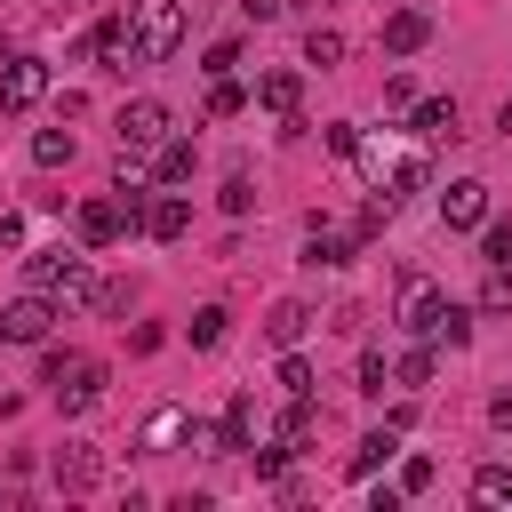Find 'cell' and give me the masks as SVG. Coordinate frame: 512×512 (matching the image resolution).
Returning a JSON list of instances; mask_svg holds the SVG:
<instances>
[{"instance_id":"obj_1","label":"cell","mask_w":512,"mask_h":512,"mask_svg":"<svg viewBox=\"0 0 512 512\" xmlns=\"http://www.w3.org/2000/svg\"><path fill=\"white\" fill-rule=\"evenodd\" d=\"M24 288H40L56 304H88L96 296V264H88V248H32L24 256Z\"/></svg>"},{"instance_id":"obj_2","label":"cell","mask_w":512,"mask_h":512,"mask_svg":"<svg viewBox=\"0 0 512 512\" xmlns=\"http://www.w3.org/2000/svg\"><path fill=\"white\" fill-rule=\"evenodd\" d=\"M40 384H48V400H56L64 416H88V408L104 400V360H88V352H48V360H40Z\"/></svg>"},{"instance_id":"obj_3","label":"cell","mask_w":512,"mask_h":512,"mask_svg":"<svg viewBox=\"0 0 512 512\" xmlns=\"http://www.w3.org/2000/svg\"><path fill=\"white\" fill-rule=\"evenodd\" d=\"M128 40H136V64H168L184 48V0H128Z\"/></svg>"},{"instance_id":"obj_4","label":"cell","mask_w":512,"mask_h":512,"mask_svg":"<svg viewBox=\"0 0 512 512\" xmlns=\"http://www.w3.org/2000/svg\"><path fill=\"white\" fill-rule=\"evenodd\" d=\"M48 328H56V296H40V288H24L0 312V344H48Z\"/></svg>"},{"instance_id":"obj_5","label":"cell","mask_w":512,"mask_h":512,"mask_svg":"<svg viewBox=\"0 0 512 512\" xmlns=\"http://www.w3.org/2000/svg\"><path fill=\"white\" fill-rule=\"evenodd\" d=\"M48 480H56L64 496H88V488L104 480V448H88V440H64V448L48 456Z\"/></svg>"},{"instance_id":"obj_6","label":"cell","mask_w":512,"mask_h":512,"mask_svg":"<svg viewBox=\"0 0 512 512\" xmlns=\"http://www.w3.org/2000/svg\"><path fill=\"white\" fill-rule=\"evenodd\" d=\"M48 96V64L40 56H0V104L8 112H32Z\"/></svg>"},{"instance_id":"obj_7","label":"cell","mask_w":512,"mask_h":512,"mask_svg":"<svg viewBox=\"0 0 512 512\" xmlns=\"http://www.w3.org/2000/svg\"><path fill=\"white\" fill-rule=\"evenodd\" d=\"M112 128H120V144H128V152H152L176 120H168V104H160V96H136V104H120V120H112Z\"/></svg>"},{"instance_id":"obj_8","label":"cell","mask_w":512,"mask_h":512,"mask_svg":"<svg viewBox=\"0 0 512 512\" xmlns=\"http://www.w3.org/2000/svg\"><path fill=\"white\" fill-rule=\"evenodd\" d=\"M440 224H448V232H480V224H488V184H480V176H456V184L440 192Z\"/></svg>"},{"instance_id":"obj_9","label":"cell","mask_w":512,"mask_h":512,"mask_svg":"<svg viewBox=\"0 0 512 512\" xmlns=\"http://www.w3.org/2000/svg\"><path fill=\"white\" fill-rule=\"evenodd\" d=\"M80 248H112L120 232H128V216H120V192H96V200H80Z\"/></svg>"},{"instance_id":"obj_10","label":"cell","mask_w":512,"mask_h":512,"mask_svg":"<svg viewBox=\"0 0 512 512\" xmlns=\"http://www.w3.org/2000/svg\"><path fill=\"white\" fill-rule=\"evenodd\" d=\"M352 256H360V232H352V224H320V216H312V232H304V264H312V272H320V264L336 272V264H352Z\"/></svg>"},{"instance_id":"obj_11","label":"cell","mask_w":512,"mask_h":512,"mask_svg":"<svg viewBox=\"0 0 512 512\" xmlns=\"http://www.w3.org/2000/svg\"><path fill=\"white\" fill-rule=\"evenodd\" d=\"M88 56H96V72H136V40H128V16H104V24L88 32Z\"/></svg>"},{"instance_id":"obj_12","label":"cell","mask_w":512,"mask_h":512,"mask_svg":"<svg viewBox=\"0 0 512 512\" xmlns=\"http://www.w3.org/2000/svg\"><path fill=\"white\" fill-rule=\"evenodd\" d=\"M440 304H448V296H440V288H432L424 272H408V280H400V328H408V336H432Z\"/></svg>"},{"instance_id":"obj_13","label":"cell","mask_w":512,"mask_h":512,"mask_svg":"<svg viewBox=\"0 0 512 512\" xmlns=\"http://www.w3.org/2000/svg\"><path fill=\"white\" fill-rule=\"evenodd\" d=\"M248 448H256V400L232 392L224 416H216V456H248Z\"/></svg>"},{"instance_id":"obj_14","label":"cell","mask_w":512,"mask_h":512,"mask_svg":"<svg viewBox=\"0 0 512 512\" xmlns=\"http://www.w3.org/2000/svg\"><path fill=\"white\" fill-rule=\"evenodd\" d=\"M256 104H264V112H280V120H296V104H304V72H296V64L256 72Z\"/></svg>"},{"instance_id":"obj_15","label":"cell","mask_w":512,"mask_h":512,"mask_svg":"<svg viewBox=\"0 0 512 512\" xmlns=\"http://www.w3.org/2000/svg\"><path fill=\"white\" fill-rule=\"evenodd\" d=\"M408 120H416V136L424 144H456L464 128H456V96H416L408 104Z\"/></svg>"},{"instance_id":"obj_16","label":"cell","mask_w":512,"mask_h":512,"mask_svg":"<svg viewBox=\"0 0 512 512\" xmlns=\"http://www.w3.org/2000/svg\"><path fill=\"white\" fill-rule=\"evenodd\" d=\"M144 232H152V240H184V232H192V200H184V192H152V200H144Z\"/></svg>"},{"instance_id":"obj_17","label":"cell","mask_w":512,"mask_h":512,"mask_svg":"<svg viewBox=\"0 0 512 512\" xmlns=\"http://www.w3.org/2000/svg\"><path fill=\"white\" fill-rule=\"evenodd\" d=\"M392 456H400V424H376V432H360V448L344 456V472H352V480H368V472H384Z\"/></svg>"},{"instance_id":"obj_18","label":"cell","mask_w":512,"mask_h":512,"mask_svg":"<svg viewBox=\"0 0 512 512\" xmlns=\"http://www.w3.org/2000/svg\"><path fill=\"white\" fill-rule=\"evenodd\" d=\"M312 320H320V312H312L304 296H280V304L264 312V336H272V344L288 352V344H304V328H312Z\"/></svg>"},{"instance_id":"obj_19","label":"cell","mask_w":512,"mask_h":512,"mask_svg":"<svg viewBox=\"0 0 512 512\" xmlns=\"http://www.w3.org/2000/svg\"><path fill=\"white\" fill-rule=\"evenodd\" d=\"M424 40H432V16H424V8H392V16H384V48H392V56H416Z\"/></svg>"},{"instance_id":"obj_20","label":"cell","mask_w":512,"mask_h":512,"mask_svg":"<svg viewBox=\"0 0 512 512\" xmlns=\"http://www.w3.org/2000/svg\"><path fill=\"white\" fill-rule=\"evenodd\" d=\"M192 160H200V144H192V136H176V128L152 144V176H160V184H184V176H192Z\"/></svg>"},{"instance_id":"obj_21","label":"cell","mask_w":512,"mask_h":512,"mask_svg":"<svg viewBox=\"0 0 512 512\" xmlns=\"http://www.w3.org/2000/svg\"><path fill=\"white\" fill-rule=\"evenodd\" d=\"M424 184H432V160H424V152H400V160L376 176V192H392V200H408V192H424Z\"/></svg>"},{"instance_id":"obj_22","label":"cell","mask_w":512,"mask_h":512,"mask_svg":"<svg viewBox=\"0 0 512 512\" xmlns=\"http://www.w3.org/2000/svg\"><path fill=\"white\" fill-rule=\"evenodd\" d=\"M184 424H192L184 408H152V416H144V456H168V448H184Z\"/></svg>"},{"instance_id":"obj_23","label":"cell","mask_w":512,"mask_h":512,"mask_svg":"<svg viewBox=\"0 0 512 512\" xmlns=\"http://www.w3.org/2000/svg\"><path fill=\"white\" fill-rule=\"evenodd\" d=\"M184 336H192V352H216V344L232 336V312H224V304H200V312L184 320Z\"/></svg>"},{"instance_id":"obj_24","label":"cell","mask_w":512,"mask_h":512,"mask_svg":"<svg viewBox=\"0 0 512 512\" xmlns=\"http://www.w3.org/2000/svg\"><path fill=\"white\" fill-rule=\"evenodd\" d=\"M424 344H432V352H464V344H472V312H464V304H440V320H432Z\"/></svg>"},{"instance_id":"obj_25","label":"cell","mask_w":512,"mask_h":512,"mask_svg":"<svg viewBox=\"0 0 512 512\" xmlns=\"http://www.w3.org/2000/svg\"><path fill=\"white\" fill-rule=\"evenodd\" d=\"M304 64H320V72L344 64V32H336V24H312V32H304Z\"/></svg>"},{"instance_id":"obj_26","label":"cell","mask_w":512,"mask_h":512,"mask_svg":"<svg viewBox=\"0 0 512 512\" xmlns=\"http://www.w3.org/2000/svg\"><path fill=\"white\" fill-rule=\"evenodd\" d=\"M72 152H80L72 128H40V136H32V160H40V168H72Z\"/></svg>"},{"instance_id":"obj_27","label":"cell","mask_w":512,"mask_h":512,"mask_svg":"<svg viewBox=\"0 0 512 512\" xmlns=\"http://www.w3.org/2000/svg\"><path fill=\"white\" fill-rule=\"evenodd\" d=\"M392 384H400V392H424V384H432V344L400 352V360H392Z\"/></svg>"},{"instance_id":"obj_28","label":"cell","mask_w":512,"mask_h":512,"mask_svg":"<svg viewBox=\"0 0 512 512\" xmlns=\"http://www.w3.org/2000/svg\"><path fill=\"white\" fill-rule=\"evenodd\" d=\"M472 504H512V464H480L472 472Z\"/></svg>"},{"instance_id":"obj_29","label":"cell","mask_w":512,"mask_h":512,"mask_svg":"<svg viewBox=\"0 0 512 512\" xmlns=\"http://www.w3.org/2000/svg\"><path fill=\"white\" fill-rule=\"evenodd\" d=\"M480 312H512V264H488L480 272Z\"/></svg>"},{"instance_id":"obj_30","label":"cell","mask_w":512,"mask_h":512,"mask_svg":"<svg viewBox=\"0 0 512 512\" xmlns=\"http://www.w3.org/2000/svg\"><path fill=\"white\" fill-rule=\"evenodd\" d=\"M240 104H248V88H240L232 72H224V80H208V112H216V120H232Z\"/></svg>"},{"instance_id":"obj_31","label":"cell","mask_w":512,"mask_h":512,"mask_svg":"<svg viewBox=\"0 0 512 512\" xmlns=\"http://www.w3.org/2000/svg\"><path fill=\"white\" fill-rule=\"evenodd\" d=\"M384 384H392V360L368 344V352H360V392H368V400H384Z\"/></svg>"},{"instance_id":"obj_32","label":"cell","mask_w":512,"mask_h":512,"mask_svg":"<svg viewBox=\"0 0 512 512\" xmlns=\"http://www.w3.org/2000/svg\"><path fill=\"white\" fill-rule=\"evenodd\" d=\"M280 392H288V400H312V360H296V344H288V360H280Z\"/></svg>"},{"instance_id":"obj_33","label":"cell","mask_w":512,"mask_h":512,"mask_svg":"<svg viewBox=\"0 0 512 512\" xmlns=\"http://www.w3.org/2000/svg\"><path fill=\"white\" fill-rule=\"evenodd\" d=\"M480 264H512V224H480Z\"/></svg>"},{"instance_id":"obj_34","label":"cell","mask_w":512,"mask_h":512,"mask_svg":"<svg viewBox=\"0 0 512 512\" xmlns=\"http://www.w3.org/2000/svg\"><path fill=\"white\" fill-rule=\"evenodd\" d=\"M432 488V456H400V496H424Z\"/></svg>"},{"instance_id":"obj_35","label":"cell","mask_w":512,"mask_h":512,"mask_svg":"<svg viewBox=\"0 0 512 512\" xmlns=\"http://www.w3.org/2000/svg\"><path fill=\"white\" fill-rule=\"evenodd\" d=\"M256 208V184L248 176H224V216H248Z\"/></svg>"},{"instance_id":"obj_36","label":"cell","mask_w":512,"mask_h":512,"mask_svg":"<svg viewBox=\"0 0 512 512\" xmlns=\"http://www.w3.org/2000/svg\"><path fill=\"white\" fill-rule=\"evenodd\" d=\"M232 64H240V40H216V48H208V64H200V72H208V80H224V72H232Z\"/></svg>"},{"instance_id":"obj_37","label":"cell","mask_w":512,"mask_h":512,"mask_svg":"<svg viewBox=\"0 0 512 512\" xmlns=\"http://www.w3.org/2000/svg\"><path fill=\"white\" fill-rule=\"evenodd\" d=\"M408 104H416V80L392 72V80H384V112H408Z\"/></svg>"},{"instance_id":"obj_38","label":"cell","mask_w":512,"mask_h":512,"mask_svg":"<svg viewBox=\"0 0 512 512\" xmlns=\"http://www.w3.org/2000/svg\"><path fill=\"white\" fill-rule=\"evenodd\" d=\"M328 152H344V160H352V152H360V128H352V120H328Z\"/></svg>"},{"instance_id":"obj_39","label":"cell","mask_w":512,"mask_h":512,"mask_svg":"<svg viewBox=\"0 0 512 512\" xmlns=\"http://www.w3.org/2000/svg\"><path fill=\"white\" fill-rule=\"evenodd\" d=\"M328 328H336V336H360V328H368V312H360V304H336V312H328Z\"/></svg>"},{"instance_id":"obj_40","label":"cell","mask_w":512,"mask_h":512,"mask_svg":"<svg viewBox=\"0 0 512 512\" xmlns=\"http://www.w3.org/2000/svg\"><path fill=\"white\" fill-rule=\"evenodd\" d=\"M488 424H496V432H512V392H488Z\"/></svg>"},{"instance_id":"obj_41","label":"cell","mask_w":512,"mask_h":512,"mask_svg":"<svg viewBox=\"0 0 512 512\" xmlns=\"http://www.w3.org/2000/svg\"><path fill=\"white\" fill-rule=\"evenodd\" d=\"M240 8H248V24H272L280 16V0H240Z\"/></svg>"},{"instance_id":"obj_42","label":"cell","mask_w":512,"mask_h":512,"mask_svg":"<svg viewBox=\"0 0 512 512\" xmlns=\"http://www.w3.org/2000/svg\"><path fill=\"white\" fill-rule=\"evenodd\" d=\"M0 240H24V224H16V216H8V208H0Z\"/></svg>"},{"instance_id":"obj_43","label":"cell","mask_w":512,"mask_h":512,"mask_svg":"<svg viewBox=\"0 0 512 512\" xmlns=\"http://www.w3.org/2000/svg\"><path fill=\"white\" fill-rule=\"evenodd\" d=\"M496 128H504V144H512V96H504V112H496Z\"/></svg>"}]
</instances>
